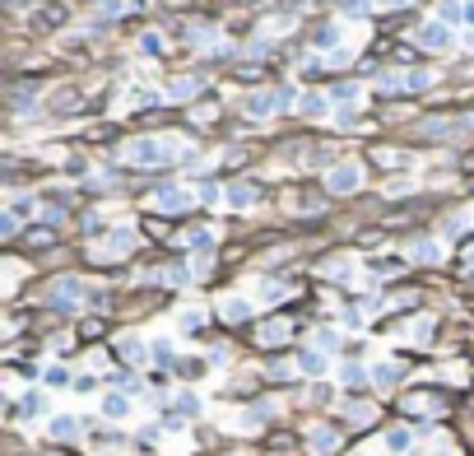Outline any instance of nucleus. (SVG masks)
I'll return each instance as SVG.
<instances>
[{"label":"nucleus","instance_id":"8","mask_svg":"<svg viewBox=\"0 0 474 456\" xmlns=\"http://www.w3.org/2000/svg\"><path fill=\"white\" fill-rule=\"evenodd\" d=\"M75 433H79L75 419H56V438H75Z\"/></svg>","mask_w":474,"mask_h":456},{"label":"nucleus","instance_id":"3","mask_svg":"<svg viewBox=\"0 0 474 456\" xmlns=\"http://www.w3.org/2000/svg\"><path fill=\"white\" fill-rule=\"evenodd\" d=\"M131 158H140V163H154V158H163V145H154V140H140V145H131Z\"/></svg>","mask_w":474,"mask_h":456},{"label":"nucleus","instance_id":"4","mask_svg":"<svg viewBox=\"0 0 474 456\" xmlns=\"http://www.w3.org/2000/svg\"><path fill=\"white\" fill-rule=\"evenodd\" d=\"M423 42H428V47H446V42H451V33H446L442 23H428V28H423Z\"/></svg>","mask_w":474,"mask_h":456},{"label":"nucleus","instance_id":"1","mask_svg":"<svg viewBox=\"0 0 474 456\" xmlns=\"http://www.w3.org/2000/svg\"><path fill=\"white\" fill-rule=\"evenodd\" d=\"M154 210H163V214L191 210V196H186V191H177V187H167V191H158V196H154Z\"/></svg>","mask_w":474,"mask_h":456},{"label":"nucleus","instance_id":"5","mask_svg":"<svg viewBox=\"0 0 474 456\" xmlns=\"http://www.w3.org/2000/svg\"><path fill=\"white\" fill-rule=\"evenodd\" d=\"M191 89H200V79H177V84H172V98H191Z\"/></svg>","mask_w":474,"mask_h":456},{"label":"nucleus","instance_id":"2","mask_svg":"<svg viewBox=\"0 0 474 456\" xmlns=\"http://www.w3.org/2000/svg\"><path fill=\"white\" fill-rule=\"evenodd\" d=\"M331 187H335V191H353V187H358V168L344 163L340 173H331Z\"/></svg>","mask_w":474,"mask_h":456},{"label":"nucleus","instance_id":"6","mask_svg":"<svg viewBox=\"0 0 474 456\" xmlns=\"http://www.w3.org/2000/svg\"><path fill=\"white\" fill-rule=\"evenodd\" d=\"M251 196H256L251 187H232V191H228V201H232V205H247V201H251Z\"/></svg>","mask_w":474,"mask_h":456},{"label":"nucleus","instance_id":"7","mask_svg":"<svg viewBox=\"0 0 474 456\" xmlns=\"http://www.w3.org/2000/svg\"><path fill=\"white\" fill-rule=\"evenodd\" d=\"M223 312H228V322H242V317H247V303H242V298H232Z\"/></svg>","mask_w":474,"mask_h":456},{"label":"nucleus","instance_id":"9","mask_svg":"<svg viewBox=\"0 0 474 456\" xmlns=\"http://www.w3.org/2000/svg\"><path fill=\"white\" fill-rule=\"evenodd\" d=\"M102 410H107V414H126V401H122V396H107V401H102Z\"/></svg>","mask_w":474,"mask_h":456}]
</instances>
